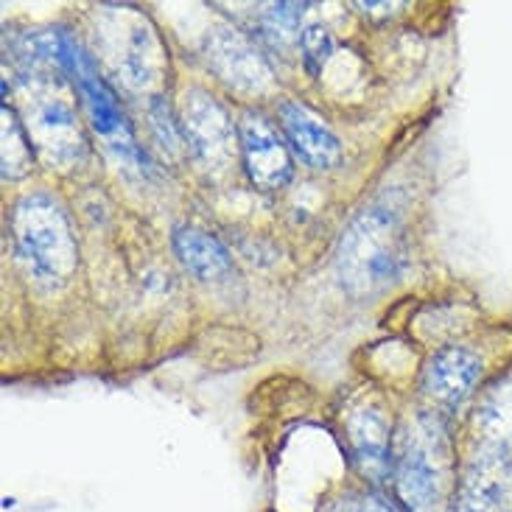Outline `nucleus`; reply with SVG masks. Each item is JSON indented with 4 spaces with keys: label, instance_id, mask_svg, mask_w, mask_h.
I'll list each match as a JSON object with an SVG mask.
<instances>
[{
    "label": "nucleus",
    "instance_id": "f257e3e1",
    "mask_svg": "<svg viewBox=\"0 0 512 512\" xmlns=\"http://www.w3.org/2000/svg\"><path fill=\"white\" fill-rule=\"evenodd\" d=\"M406 263V233L392 205L364 208L336 250V275L347 294L370 297L392 286Z\"/></svg>",
    "mask_w": 512,
    "mask_h": 512
},
{
    "label": "nucleus",
    "instance_id": "f03ea898",
    "mask_svg": "<svg viewBox=\"0 0 512 512\" xmlns=\"http://www.w3.org/2000/svg\"><path fill=\"white\" fill-rule=\"evenodd\" d=\"M12 236L31 277L45 286H65L76 266L79 247L65 208L48 194H26L12 213Z\"/></svg>",
    "mask_w": 512,
    "mask_h": 512
},
{
    "label": "nucleus",
    "instance_id": "7ed1b4c3",
    "mask_svg": "<svg viewBox=\"0 0 512 512\" xmlns=\"http://www.w3.org/2000/svg\"><path fill=\"white\" fill-rule=\"evenodd\" d=\"M448 443L440 423L417 415L403 423L392 445V479L398 499L409 512H434L445 493Z\"/></svg>",
    "mask_w": 512,
    "mask_h": 512
},
{
    "label": "nucleus",
    "instance_id": "20e7f679",
    "mask_svg": "<svg viewBox=\"0 0 512 512\" xmlns=\"http://www.w3.org/2000/svg\"><path fill=\"white\" fill-rule=\"evenodd\" d=\"M51 59H54L56 68L65 70L70 79H73V84L79 87L84 110H87V118H90V124L96 129V135H101L104 143L121 160L132 163L135 168L146 166V157L140 154L135 135H132V129L126 124L118 101H115V93L98 76L93 59L79 48V42L70 40L68 34H54L51 37Z\"/></svg>",
    "mask_w": 512,
    "mask_h": 512
},
{
    "label": "nucleus",
    "instance_id": "39448f33",
    "mask_svg": "<svg viewBox=\"0 0 512 512\" xmlns=\"http://www.w3.org/2000/svg\"><path fill=\"white\" fill-rule=\"evenodd\" d=\"M180 129L185 149L199 166L219 171L236 149V129L224 107L202 87L185 90L180 107Z\"/></svg>",
    "mask_w": 512,
    "mask_h": 512
},
{
    "label": "nucleus",
    "instance_id": "423d86ee",
    "mask_svg": "<svg viewBox=\"0 0 512 512\" xmlns=\"http://www.w3.org/2000/svg\"><path fill=\"white\" fill-rule=\"evenodd\" d=\"M238 146L252 185L261 191L286 188L294 174L289 146L261 112H244L238 121Z\"/></svg>",
    "mask_w": 512,
    "mask_h": 512
},
{
    "label": "nucleus",
    "instance_id": "0eeeda50",
    "mask_svg": "<svg viewBox=\"0 0 512 512\" xmlns=\"http://www.w3.org/2000/svg\"><path fill=\"white\" fill-rule=\"evenodd\" d=\"M205 59L216 76L241 93H263L272 84V70L255 45L233 28H213L205 37Z\"/></svg>",
    "mask_w": 512,
    "mask_h": 512
},
{
    "label": "nucleus",
    "instance_id": "6e6552de",
    "mask_svg": "<svg viewBox=\"0 0 512 512\" xmlns=\"http://www.w3.org/2000/svg\"><path fill=\"white\" fill-rule=\"evenodd\" d=\"M28 140L54 166H70L84 152V138L76 112L65 98L42 96L28 115Z\"/></svg>",
    "mask_w": 512,
    "mask_h": 512
},
{
    "label": "nucleus",
    "instance_id": "1a4fd4ad",
    "mask_svg": "<svg viewBox=\"0 0 512 512\" xmlns=\"http://www.w3.org/2000/svg\"><path fill=\"white\" fill-rule=\"evenodd\" d=\"M482 378V359L465 347H445L434 353L423 370V392L445 409H457Z\"/></svg>",
    "mask_w": 512,
    "mask_h": 512
},
{
    "label": "nucleus",
    "instance_id": "9d476101",
    "mask_svg": "<svg viewBox=\"0 0 512 512\" xmlns=\"http://www.w3.org/2000/svg\"><path fill=\"white\" fill-rule=\"evenodd\" d=\"M280 126L289 140L291 152L311 168H333L342 160V146L333 135L328 124H322L314 112L297 104V101H283L280 104Z\"/></svg>",
    "mask_w": 512,
    "mask_h": 512
},
{
    "label": "nucleus",
    "instance_id": "9b49d317",
    "mask_svg": "<svg viewBox=\"0 0 512 512\" xmlns=\"http://www.w3.org/2000/svg\"><path fill=\"white\" fill-rule=\"evenodd\" d=\"M347 440L361 476L370 482H384L392 473V434L387 417L378 406H359L347 417Z\"/></svg>",
    "mask_w": 512,
    "mask_h": 512
},
{
    "label": "nucleus",
    "instance_id": "f8f14e48",
    "mask_svg": "<svg viewBox=\"0 0 512 512\" xmlns=\"http://www.w3.org/2000/svg\"><path fill=\"white\" fill-rule=\"evenodd\" d=\"M166 56L160 51V42L154 31L140 17L129 26L124 37V48L118 54V73L132 90H152L163 79Z\"/></svg>",
    "mask_w": 512,
    "mask_h": 512
},
{
    "label": "nucleus",
    "instance_id": "ddd939ff",
    "mask_svg": "<svg viewBox=\"0 0 512 512\" xmlns=\"http://www.w3.org/2000/svg\"><path fill=\"white\" fill-rule=\"evenodd\" d=\"M510 462L501 457L482 459L462 487L459 512H507L512 504Z\"/></svg>",
    "mask_w": 512,
    "mask_h": 512
},
{
    "label": "nucleus",
    "instance_id": "4468645a",
    "mask_svg": "<svg viewBox=\"0 0 512 512\" xmlns=\"http://www.w3.org/2000/svg\"><path fill=\"white\" fill-rule=\"evenodd\" d=\"M174 252L182 266L199 280H222L233 272L230 252L216 238L194 227H180L174 233Z\"/></svg>",
    "mask_w": 512,
    "mask_h": 512
},
{
    "label": "nucleus",
    "instance_id": "2eb2a0df",
    "mask_svg": "<svg viewBox=\"0 0 512 512\" xmlns=\"http://www.w3.org/2000/svg\"><path fill=\"white\" fill-rule=\"evenodd\" d=\"M31 163V140L9 104H3V177L20 180Z\"/></svg>",
    "mask_w": 512,
    "mask_h": 512
},
{
    "label": "nucleus",
    "instance_id": "dca6fc26",
    "mask_svg": "<svg viewBox=\"0 0 512 512\" xmlns=\"http://www.w3.org/2000/svg\"><path fill=\"white\" fill-rule=\"evenodd\" d=\"M300 3H272L263 14V34L269 37L272 45L286 48L291 42H300V17H303Z\"/></svg>",
    "mask_w": 512,
    "mask_h": 512
},
{
    "label": "nucleus",
    "instance_id": "f3484780",
    "mask_svg": "<svg viewBox=\"0 0 512 512\" xmlns=\"http://www.w3.org/2000/svg\"><path fill=\"white\" fill-rule=\"evenodd\" d=\"M300 51H303L305 68L311 70L314 76L322 73V68L328 65V59L333 54V37L331 31L319 23L303 28V37H300Z\"/></svg>",
    "mask_w": 512,
    "mask_h": 512
},
{
    "label": "nucleus",
    "instance_id": "a211bd4d",
    "mask_svg": "<svg viewBox=\"0 0 512 512\" xmlns=\"http://www.w3.org/2000/svg\"><path fill=\"white\" fill-rule=\"evenodd\" d=\"M149 118H152V129H154V138L160 140V146H163V152L168 154H180L185 149V140H182V129L174 124V118H171V112L168 107L157 98L152 104V112H149Z\"/></svg>",
    "mask_w": 512,
    "mask_h": 512
},
{
    "label": "nucleus",
    "instance_id": "6ab92c4d",
    "mask_svg": "<svg viewBox=\"0 0 512 512\" xmlns=\"http://www.w3.org/2000/svg\"><path fill=\"white\" fill-rule=\"evenodd\" d=\"M333 512H398L395 507H389L387 501L375 499V496H345L342 501H336Z\"/></svg>",
    "mask_w": 512,
    "mask_h": 512
}]
</instances>
